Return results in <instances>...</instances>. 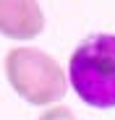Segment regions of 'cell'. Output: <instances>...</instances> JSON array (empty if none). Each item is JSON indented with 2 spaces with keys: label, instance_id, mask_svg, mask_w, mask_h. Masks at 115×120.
<instances>
[{
  "label": "cell",
  "instance_id": "3",
  "mask_svg": "<svg viewBox=\"0 0 115 120\" xmlns=\"http://www.w3.org/2000/svg\"><path fill=\"white\" fill-rule=\"evenodd\" d=\"M45 29V13L39 0H0V34L29 42Z\"/></svg>",
  "mask_w": 115,
  "mask_h": 120
},
{
  "label": "cell",
  "instance_id": "4",
  "mask_svg": "<svg viewBox=\"0 0 115 120\" xmlns=\"http://www.w3.org/2000/svg\"><path fill=\"white\" fill-rule=\"evenodd\" d=\"M37 120H76V115H73V110L65 107V105H52V107H47Z\"/></svg>",
  "mask_w": 115,
  "mask_h": 120
},
{
  "label": "cell",
  "instance_id": "1",
  "mask_svg": "<svg viewBox=\"0 0 115 120\" xmlns=\"http://www.w3.org/2000/svg\"><path fill=\"white\" fill-rule=\"evenodd\" d=\"M68 81L89 107H115V34H92L71 52Z\"/></svg>",
  "mask_w": 115,
  "mask_h": 120
},
{
  "label": "cell",
  "instance_id": "2",
  "mask_svg": "<svg viewBox=\"0 0 115 120\" xmlns=\"http://www.w3.org/2000/svg\"><path fill=\"white\" fill-rule=\"evenodd\" d=\"M3 68L11 89L34 107H52L65 97L68 76L52 55L37 47H11Z\"/></svg>",
  "mask_w": 115,
  "mask_h": 120
}]
</instances>
